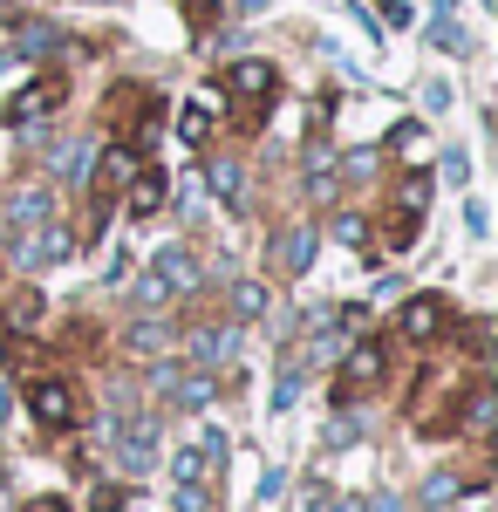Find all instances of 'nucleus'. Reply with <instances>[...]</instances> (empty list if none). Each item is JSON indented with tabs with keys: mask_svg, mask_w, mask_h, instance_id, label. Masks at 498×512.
Returning <instances> with one entry per match:
<instances>
[{
	"mask_svg": "<svg viewBox=\"0 0 498 512\" xmlns=\"http://www.w3.org/2000/svg\"><path fill=\"white\" fill-rule=\"evenodd\" d=\"M69 226L62 219H41V226H28V233H14V246H7V260L14 267H48V260H69Z\"/></svg>",
	"mask_w": 498,
	"mask_h": 512,
	"instance_id": "f257e3e1",
	"label": "nucleus"
},
{
	"mask_svg": "<svg viewBox=\"0 0 498 512\" xmlns=\"http://www.w3.org/2000/svg\"><path fill=\"white\" fill-rule=\"evenodd\" d=\"M28 410H35L48 431H69V424H76V390H69L62 376H35V383H28Z\"/></svg>",
	"mask_w": 498,
	"mask_h": 512,
	"instance_id": "f03ea898",
	"label": "nucleus"
},
{
	"mask_svg": "<svg viewBox=\"0 0 498 512\" xmlns=\"http://www.w3.org/2000/svg\"><path fill=\"white\" fill-rule=\"evenodd\" d=\"M62 103V76H41V82H28L14 103H7V130H35L48 110Z\"/></svg>",
	"mask_w": 498,
	"mask_h": 512,
	"instance_id": "7ed1b4c3",
	"label": "nucleus"
},
{
	"mask_svg": "<svg viewBox=\"0 0 498 512\" xmlns=\"http://www.w3.org/2000/svg\"><path fill=\"white\" fill-rule=\"evenodd\" d=\"M151 458H157V424H151V417L116 424V465H123V472H144Z\"/></svg>",
	"mask_w": 498,
	"mask_h": 512,
	"instance_id": "20e7f679",
	"label": "nucleus"
},
{
	"mask_svg": "<svg viewBox=\"0 0 498 512\" xmlns=\"http://www.w3.org/2000/svg\"><path fill=\"white\" fill-rule=\"evenodd\" d=\"M314 246H321L314 226H287V233H273V267H280V274H307V267H314Z\"/></svg>",
	"mask_w": 498,
	"mask_h": 512,
	"instance_id": "39448f33",
	"label": "nucleus"
},
{
	"mask_svg": "<svg viewBox=\"0 0 498 512\" xmlns=\"http://www.w3.org/2000/svg\"><path fill=\"white\" fill-rule=\"evenodd\" d=\"M157 390L171 396V403H178V410H205V403H212V390H219V383H212V376H205V369H198V376H178V369H157Z\"/></svg>",
	"mask_w": 498,
	"mask_h": 512,
	"instance_id": "423d86ee",
	"label": "nucleus"
},
{
	"mask_svg": "<svg viewBox=\"0 0 498 512\" xmlns=\"http://www.w3.org/2000/svg\"><path fill=\"white\" fill-rule=\"evenodd\" d=\"M396 328H403L410 342H437V335H444V301H437V294H417V301L403 308Z\"/></svg>",
	"mask_w": 498,
	"mask_h": 512,
	"instance_id": "0eeeda50",
	"label": "nucleus"
},
{
	"mask_svg": "<svg viewBox=\"0 0 498 512\" xmlns=\"http://www.w3.org/2000/svg\"><path fill=\"white\" fill-rule=\"evenodd\" d=\"M41 219H55V198L41 192V185H21V192L7 198V226H14V233H28Z\"/></svg>",
	"mask_w": 498,
	"mask_h": 512,
	"instance_id": "6e6552de",
	"label": "nucleus"
},
{
	"mask_svg": "<svg viewBox=\"0 0 498 512\" xmlns=\"http://www.w3.org/2000/svg\"><path fill=\"white\" fill-rule=\"evenodd\" d=\"M226 82L239 89V96H246V103H267V96H273V82H280V76H273V62H232V69H226Z\"/></svg>",
	"mask_w": 498,
	"mask_h": 512,
	"instance_id": "1a4fd4ad",
	"label": "nucleus"
},
{
	"mask_svg": "<svg viewBox=\"0 0 498 512\" xmlns=\"http://www.w3.org/2000/svg\"><path fill=\"white\" fill-rule=\"evenodd\" d=\"M232 349H239V328H232V321H212V328H198V335H192L198 362H226Z\"/></svg>",
	"mask_w": 498,
	"mask_h": 512,
	"instance_id": "9d476101",
	"label": "nucleus"
},
{
	"mask_svg": "<svg viewBox=\"0 0 498 512\" xmlns=\"http://www.w3.org/2000/svg\"><path fill=\"white\" fill-rule=\"evenodd\" d=\"M151 274L164 280L171 294H185V287L198 280V267H192V253H185V246H164V253H157V267H151Z\"/></svg>",
	"mask_w": 498,
	"mask_h": 512,
	"instance_id": "9b49d317",
	"label": "nucleus"
},
{
	"mask_svg": "<svg viewBox=\"0 0 498 512\" xmlns=\"http://www.w3.org/2000/svg\"><path fill=\"white\" fill-rule=\"evenodd\" d=\"M376 376H383V349H376V342H362V349L342 362V383H348V390H369Z\"/></svg>",
	"mask_w": 498,
	"mask_h": 512,
	"instance_id": "f8f14e48",
	"label": "nucleus"
},
{
	"mask_svg": "<svg viewBox=\"0 0 498 512\" xmlns=\"http://www.w3.org/2000/svg\"><path fill=\"white\" fill-rule=\"evenodd\" d=\"M123 178H130V151L116 144V151H103V158H96V205H110V192L123 185Z\"/></svg>",
	"mask_w": 498,
	"mask_h": 512,
	"instance_id": "ddd939ff",
	"label": "nucleus"
},
{
	"mask_svg": "<svg viewBox=\"0 0 498 512\" xmlns=\"http://www.w3.org/2000/svg\"><path fill=\"white\" fill-rule=\"evenodd\" d=\"M55 48H62V35L48 21H21L14 28V55H55Z\"/></svg>",
	"mask_w": 498,
	"mask_h": 512,
	"instance_id": "4468645a",
	"label": "nucleus"
},
{
	"mask_svg": "<svg viewBox=\"0 0 498 512\" xmlns=\"http://www.w3.org/2000/svg\"><path fill=\"white\" fill-rule=\"evenodd\" d=\"M123 342H130V355H164L171 349V328H164V321H137Z\"/></svg>",
	"mask_w": 498,
	"mask_h": 512,
	"instance_id": "2eb2a0df",
	"label": "nucleus"
},
{
	"mask_svg": "<svg viewBox=\"0 0 498 512\" xmlns=\"http://www.w3.org/2000/svg\"><path fill=\"white\" fill-rule=\"evenodd\" d=\"M157 205H164V171H144V178L130 185V212H137V219H151Z\"/></svg>",
	"mask_w": 498,
	"mask_h": 512,
	"instance_id": "dca6fc26",
	"label": "nucleus"
},
{
	"mask_svg": "<svg viewBox=\"0 0 498 512\" xmlns=\"http://www.w3.org/2000/svg\"><path fill=\"white\" fill-rule=\"evenodd\" d=\"M205 137H212V110H205V103H185V110H178V144H205Z\"/></svg>",
	"mask_w": 498,
	"mask_h": 512,
	"instance_id": "f3484780",
	"label": "nucleus"
},
{
	"mask_svg": "<svg viewBox=\"0 0 498 512\" xmlns=\"http://www.w3.org/2000/svg\"><path fill=\"white\" fill-rule=\"evenodd\" d=\"M232 315H267V287H260V280H232Z\"/></svg>",
	"mask_w": 498,
	"mask_h": 512,
	"instance_id": "a211bd4d",
	"label": "nucleus"
},
{
	"mask_svg": "<svg viewBox=\"0 0 498 512\" xmlns=\"http://www.w3.org/2000/svg\"><path fill=\"white\" fill-rule=\"evenodd\" d=\"M205 178H212V192H219V198H239V164H232V158H212Z\"/></svg>",
	"mask_w": 498,
	"mask_h": 512,
	"instance_id": "6ab92c4d",
	"label": "nucleus"
},
{
	"mask_svg": "<svg viewBox=\"0 0 498 512\" xmlns=\"http://www.w3.org/2000/svg\"><path fill=\"white\" fill-rule=\"evenodd\" d=\"M171 506H178V512H212V485H178Z\"/></svg>",
	"mask_w": 498,
	"mask_h": 512,
	"instance_id": "aec40b11",
	"label": "nucleus"
},
{
	"mask_svg": "<svg viewBox=\"0 0 498 512\" xmlns=\"http://www.w3.org/2000/svg\"><path fill=\"white\" fill-rule=\"evenodd\" d=\"M307 192H314V198H328V192H335V164H328V158H314V164H307Z\"/></svg>",
	"mask_w": 498,
	"mask_h": 512,
	"instance_id": "412c9836",
	"label": "nucleus"
},
{
	"mask_svg": "<svg viewBox=\"0 0 498 512\" xmlns=\"http://www.w3.org/2000/svg\"><path fill=\"white\" fill-rule=\"evenodd\" d=\"M14 328H41V294H21L14 301Z\"/></svg>",
	"mask_w": 498,
	"mask_h": 512,
	"instance_id": "4be33fe9",
	"label": "nucleus"
},
{
	"mask_svg": "<svg viewBox=\"0 0 498 512\" xmlns=\"http://www.w3.org/2000/svg\"><path fill=\"white\" fill-rule=\"evenodd\" d=\"M444 499H458V478H430L423 485V506H444Z\"/></svg>",
	"mask_w": 498,
	"mask_h": 512,
	"instance_id": "5701e85b",
	"label": "nucleus"
},
{
	"mask_svg": "<svg viewBox=\"0 0 498 512\" xmlns=\"http://www.w3.org/2000/svg\"><path fill=\"white\" fill-rule=\"evenodd\" d=\"M307 512H362V506H348V499H335V492H307Z\"/></svg>",
	"mask_w": 498,
	"mask_h": 512,
	"instance_id": "b1692460",
	"label": "nucleus"
},
{
	"mask_svg": "<svg viewBox=\"0 0 498 512\" xmlns=\"http://www.w3.org/2000/svg\"><path fill=\"white\" fill-rule=\"evenodd\" d=\"M137 301H144V308H164V301H171V287H164V280H144V287H137Z\"/></svg>",
	"mask_w": 498,
	"mask_h": 512,
	"instance_id": "393cba45",
	"label": "nucleus"
},
{
	"mask_svg": "<svg viewBox=\"0 0 498 512\" xmlns=\"http://www.w3.org/2000/svg\"><path fill=\"white\" fill-rule=\"evenodd\" d=\"M123 506V485H96V512H116Z\"/></svg>",
	"mask_w": 498,
	"mask_h": 512,
	"instance_id": "a878e982",
	"label": "nucleus"
},
{
	"mask_svg": "<svg viewBox=\"0 0 498 512\" xmlns=\"http://www.w3.org/2000/svg\"><path fill=\"white\" fill-rule=\"evenodd\" d=\"M328 444H355V417H335L328 424Z\"/></svg>",
	"mask_w": 498,
	"mask_h": 512,
	"instance_id": "bb28decb",
	"label": "nucleus"
},
{
	"mask_svg": "<svg viewBox=\"0 0 498 512\" xmlns=\"http://www.w3.org/2000/svg\"><path fill=\"white\" fill-rule=\"evenodd\" d=\"M21 512H69V506H62V492H48V499H28Z\"/></svg>",
	"mask_w": 498,
	"mask_h": 512,
	"instance_id": "cd10ccee",
	"label": "nucleus"
},
{
	"mask_svg": "<svg viewBox=\"0 0 498 512\" xmlns=\"http://www.w3.org/2000/svg\"><path fill=\"white\" fill-rule=\"evenodd\" d=\"M376 7L389 14V28H403V21H410V7H403V0H376Z\"/></svg>",
	"mask_w": 498,
	"mask_h": 512,
	"instance_id": "c85d7f7f",
	"label": "nucleus"
},
{
	"mask_svg": "<svg viewBox=\"0 0 498 512\" xmlns=\"http://www.w3.org/2000/svg\"><path fill=\"white\" fill-rule=\"evenodd\" d=\"M369 512H403V506H396V492H376V499H369Z\"/></svg>",
	"mask_w": 498,
	"mask_h": 512,
	"instance_id": "c756f323",
	"label": "nucleus"
},
{
	"mask_svg": "<svg viewBox=\"0 0 498 512\" xmlns=\"http://www.w3.org/2000/svg\"><path fill=\"white\" fill-rule=\"evenodd\" d=\"M212 7H219V0H185V14H192V21H205Z\"/></svg>",
	"mask_w": 498,
	"mask_h": 512,
	"instance_id": "7c9ffc66",
	"label": "nucleus"
},
{
	"mask_svg": "<svg viewBox=\"0 0 498 512\" xmlns=\"http://www.w3.org/2000/svg\"><path fill=\"white\" fill-rule=\"evenodd\" d=\"M239 7H246V14H260V7H267V0H239Z\"/></svg>",
	"mask_w": 498,
	"mask_h": 512,
	"instance_id": "2f4dec72",
	"label": "nucleus"
},
{
	"mask_svg": "<svg viewBox=\"0 0 498 512\" xmlns=\"http://www.w3.org/2000/svg\"><path fill=\"white\" fill-rule=\"evenodd\" d=\"M0 417H7V390H0Z\"/></svg>",
	"mask_w": 498,
	"mask_h": 512,
	"instance_id": "473e14b6",
	"label": "nucleus"
}]
</instances>
